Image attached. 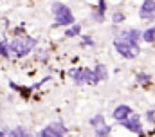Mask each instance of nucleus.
<instances>
[{"instance_id":"f257e3e1","label":"nucleus","mask_w":155,"mask_h":137,"mask_svg":"<svg viewBox=\"0 0 155 137\" xmlns=\"http://www.w3.org/2000/svg\"><path fill=\"white\" fill-rule=\"evenodd\" d=\"M38 47V40L29 36V34H24V36H15L11 42H9V51L13 56L16 58H25L29 56L35 49Z\"/></svg>"},{"instance_id":"f03ea898","label":"nucleus","mask_w":155,"mask_h":137,"mask_svg":"<svg viewBox=\"0 0 155 137\" xmlns=\"http://www.w3.org/2000/svg\"><path fill=\"white\" fill-rule=\"evenodd\" d=\"M51 13H52V18H54V27H69L76 22L72 9L63 2H52Z\"/></svg>"},{"instance_id":"7ed1b4c3","label":"nucleus","mask_w":155,"mask_h":137,"mask_svg":"<svg viewBox=\"0 0 155 137\" xmlns=\"http://www.w3.org/2000/svg\"><path fill=\"white\" fill-rule=\"evenodd\" d=\"M112 45L116 49V52L124 58V60H135L139 54H141V45H132L126 38L119 36V34H114L112 38Z\"/></svg>"},{"instance_id":"20e7f679","label":"nucleus","mask_w":155,"mask_h":137,"mask_svg":"<svg viewBox=\"0 0 155 137\" xmlns=\"http://www.w3.org/2000/svg\"><path fill=\"white\" fill-rule=\"evenodd\" d=\"M67 74H69V78L72 79V83L76 87H83V85L96 87V85H99L94 72H92V68L88 67H71L67 70Z\"/></svg>"},{"instance_id":"39448f33","label":"nucleus","mask_w":155,"mask_h":137,"mask_svg":"<svg viewBox=\"0 0 155 137\" xmlns=\"http://www.w3.org/2000/svg\"><path fill=\"white\" fill-rule=\"evenodd\" d=\"M119 125H121L124 130H128V132H132V134H135V135H139V137L146 135L144 126H143V121H141V114H137V112H134L128 119L121 121Z\"/></svg>"},{"instance_id":"423d86ee","label":"nucleus","mask_w":155,"mask_h":137,"mask_svg":"<svg viewBox=\"0 0 155 137\" xmlns=\"http://www.w3.org/2000/svg\"><path fill=\"white\" fill-rule=\"evenodd\" d=\"M67 134H69V128L61 121H54V123L43 126L36 137H65Z\"/></svg>"},{"instance_id":"0eeeda50","label":"nucleus","mask_w":155,"mask_h":137,"mask_svg":"<svg viewBox=\"0 0 155 137\" xmlns=\"http://www.w3.org/2000/svg\"><path fill=\"white\" fill-rule=\"evenodd\" d=\"M139 18L143 22H150L153 24L155 22V0H143L141 7H139Z\"/></svg>"},{"instance_id":"6e6552de","label":"nucleus","mask_w":155,"mask_h":137,"mask_svg":"<svg viewBox=\"0 0 155 137\" xmlns=\"http://www.w3.org/2000/svg\"><path fill=\"white\" fill-rule=\"evenodd\" d=\"M114 34H119L123 38H126L132 45H141V38H143V31L137 27H124V29H117Z\"/></svg>"},{"instance_id":"1a4fd4ad","label":"nucleus","mask_w":155,"mask_h":137,"mask_svg":"<svg viewBox=\"0 0 155 137\" xmlns=\"http://www.w3.org/2000/svg\"><path fill=\"white\" fill-rule=\"evenodd\" d=\"M135 110L130 106V105H126V103H121V105H117V106H114V110H112V119L114 121H117V123H121V121H124V119H128L132 114H134Z\"/></svg>"},{"instance_id":"9d476101","label":"nucleus","mask_w":155,"mask_h":137,"mask_svg":"<svg viewBox=\"0 0 155 137\" xmlns=\"http://www.w3.org/2000/svg\"><path fill=\"white\" fill-rule=\"evenodd\" d=\"M92 72H94V76H96L97 83L108 81V78H110V72H108V68H107L105 63H96V67L92 68Z\"/></svg>"},{"instance_id":"9b49d317","label":"nucleus","mask_w":155,"mask_h":137,"mask_svg":"<svg viewBox=\"0 0 155 137\" xmlns=\"http://www.w3.org/2000/svg\"><path fill=\"white\" fill-rule=\"evenodd\" d=\"M5 137H36V135L31 134L25 126H15V128L5 132Z\"/></svg>"},{"instance_id":"f8f14e48","label":"nucleus","mask_w":155,"mask_h":137,"mask_svg":"<svg viewBox=\"0 0 155 137\" xmlns=\"http://www.w3.org/2000/svg\"><path fill=\"white\" fill-rule=\"evenodd\" d=\"M81 31H83V25H81V24H78V22H74L72 25L65 27L63 36H65V38H78V36H81Z\"/></svg>"},{"instance_id":"ddd939ff","label":"nucleus","mask_w":155,"mask_h":137,"mask_svg":"<svg viewBox=\"0 0 155 137\" xmlns=\"http://www.w3.org/2000/svg\"><path fill=\"white\" fill-rule=\"evenodd\" d=\"M135 83L137 85H141V87H146V85H150L152 81H153V78H152V74H148V72H144V70H139L137 74H135Z\"/></svg>"},{"instance_id":"4468645a","label":"nucleus","mask_w":155,"mask_h":137,"mask_svg":"<svg viewBox=\"0 0 155 137\" xmlns=\"http://www.w3.org/2000/svg\"><path fill=\"white\" fill-rule=\"evenodd\" d=\"M9 87H11V90H16L24 99H29L31 98V92H33V87H22V85H16L15 81H11L9 83Z\"/></svg>"},{"instance_id":"2eb2a0df","label":"nucleus","mask_w":155,"mask_h":137,"mask_svg":"<svg viewBox=\"0 0 155 137\" xmlns=\"http://www.w3.org/2000/svg\"><path fill=\"white\" fill-rule=\"evenodd\" d=\"M107 123V119H105V114H101V112H97V114H94L90 119H88V126L94 130V128H99V126H103Z\"/></svg>"},{"instance_id":"dca6fc26","label":"nucleus","mask_w":155,"mask_h":137,"mask_svg":"<svg viewBox=\"0 0 155 137\" xmlns=\"http://www.w3.org/2000/svg\"><path fill=\"white\" fill-rule=\"evenodd\" d=\"M141 42H144V43H155V25H150V27H146L143 31Z\"/></svg>"},{"instance_id":"f3484780","label":"nucleus","mask_w":155,"mask_h":137,"mask_svg":"<svg viewBox=\"0 0 155 137\" xmlns=\"http://www.w3.org/2000/svg\"><path fill=\"white\" fill-rule=\"evenodd\" d=\"M79 38H81L79 40V47L81 49H92V47H96V40L90 34H81Z\"/></svg>"},{"instance_id":"a211bd4d","label":"nucleus","mask_w":155,"mask_h":137,"mask_svg":"<svg viewBox=\"0 0 155 137\" xmlns=\"http://www.w3.org/2000/svg\"><path fill=\"white\" fill-rule=\"evenodd\" d=\"M110 134H112V126L107 123L99 128H94V137H110Z\"/></svg>"},{"instance_id":"6ab92c4d","label":"nucleus","mask_w":155,"mask_h":137,"mask_svg":"<svg viewBox=\"0 0 155 137\" xmlns=\"http://www.w3.org/2000/svg\"><path fill=\"white\" fill-rule=\"evenodd\" d=\"M90 20L94 22V24H97V25H101V24H105V20H107V15H103V13H99L96 7L90 11Z\"/></svg>"},{"instance_id":"aec40b11","label":"nucleus","mask_w":155,"mask_h":137,"mask_svg":"<svg viewBox=\"0 0 155 137\" xmlns=\"http://www.w3.org/2000/svg\"><path fill=\"white\" fill-rule=\"evenodd\" d=\"M0 58H5V60H9L11 58V51H9V42L4 38V40H0Z\"/></svg>"},{"instance_id":"412c9836","label":"nucleus","mask_w":155,"mask_h":137,"mask_svg":"<svg viewBox=\"0 0 155 137\" xmlns=\"http://www.w3.org/2000/svg\"><path fill=\"white\" fill-rule=\"evenodd\" d=\"M126 20V15L123 11H114L112 13V25H121Z\"/></svg>"},{"instance_id":"4be33fe9","label":"nucleus","mask_w":155,"mask_h":137,"mask_svg":"<svg viewBox=\"0 0 155 137\" xmlns=\"http://www.w3.org/2000/svg\"><path fill=\"white\" fill-rule=\"evenodd\" d=\"M144 121L150 125H155V108H150L144 112Z\"/></svg>"},{"instance_id":"5701e85b","label":"nucleus","mask_w":155,"mask_h":137,"mask_svg":"<svg viewBox=\"0 0 155 137\" xmlns=\"http://www.w3.org/2000/svg\"><path fill=\"white\" fill-rule=\"evenodd\" d=\"M36 52H38V56H36L38 62H41V63H47V62H49V52H47L45 49H38Z\"/></svg>"},{"instance_id":"b1692460","label":"nucleus","mask_w":155,"mask_h":137,"mask_svg":"<svg viewBox=\"0 0 155 137\" xmlns=\"http://www.w3.org/2000/svg\"><path fill=\"white\" fill-rule=\"evenodd\" d=\"M96 9H97L99 13L107 15V11H108V4H107V0H97V5H96Z\"/></svg>"},{"instance_id":"393cba45","label":"nucleus","mask_w":155,"mask_h":137,"mask_svg":"<svg viewBox=\"0 0 155 137\" xmlns=\"http://www.w3.org/2000/svg\"><path fill=\"white\" fill-rule=\"evenodd\" d=\"M13 33H15V36H24V34H25V27H24V24H22L20 27H16Z\"/></svg>"},{"instance_id":"a878e982","label":"nucleus","mask_w":155,"mask_h":137,"mask_svg":"<svg viewBox=\"0 0 155 137\" xmlns=\"http://www.w3.org/2000/svg\"><path fill=\"white\" fill-rule=\"evenodd\" d=\"M7 132V130H5ZM5 132H0V137H5Z\"/></svg>"},{"instance_id":"bb28decb","label":"nucleus","mask_w":155,"mask_h":137,"mask_svg":"<svg viewBox=\"0 0 155 137\" xmlns=\"http://www.w3.org/2000/svg\"><path fill=\"white\" fill-rule=\"evenodd\" d=\"M0 92H2V87H0Z\"/></svg>"},{"instance_id":"cd10ccee","label":"nucleus","mask_w":155,"mask_h":137,"mask_svg":"<svg viewBox=\"0 0 155 137\" xmlns=\"http://www.w3.org/2000/svg\"><path fill=\"white\" fill-rule=\"evenodd\" d=\"M153 108H155V105H153Z\"/></svg>"}]
</instances>
